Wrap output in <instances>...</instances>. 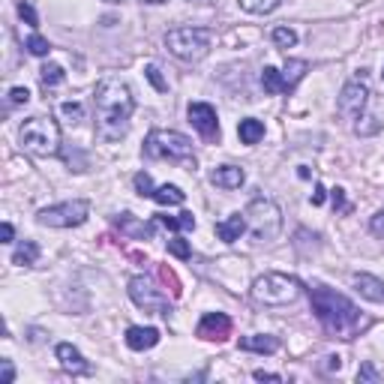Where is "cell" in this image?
Here are the masks:
<instances>
[{
	"mask_svg": "<svg viewBox=\"0 0 384 384\" xmlns=\"http://www.w3.org/2000/svg\"><path fill=\"white\" fill-rule=\"evenodd\" d=\"M94 106H96V132L102 142H120V138L130 132V120H132V111H135V99L130 94L120 79H102L96 84V96H94Z\"/></svg>",
	"mask_w": 384,
	"mask_h": 384,
	"instance_id": "1",
	"label": "cell"
},
{
	"mask_svg": "<svg viewBox=\"0 0 384 384\" xmlns=\"http://www.w3.org/2000/svg\"><path fill=\"white\" fill-rule=\"evenodd\" d=\"M310 303H312L315 318L322 322V327L327 330L330 337H337V339H354L357 330L363 327L361 310H357V306L345 298V294H339L334 288L312 286L310 288Z\"/></svg>",
	"mask_w": 384,
	"mask_h": 384,
	"instance_id": "2",
	"label": "cell"
},
{
	"mask_svg": "<svg viewBox=\"0 0 384 384\" xmlns=\"http://www.w3.org/2000/svg\"><path fill=\"white\" fill-rule=\"evenodd\" d=\"M145 157L147 159H169L183 169H196V153H192V142L186 135L174 130H153L145 138Z\"/></svg>",
	"mask_w": 384,
	"mask_h": 384,
	"instance_id": "3",
	"label": "cell"
},
{
	"mask_svg": "<svg viewBox=\"0 0 384 384\" xmlns=\"http://www.w3.org/2000/svg\"><path fill=\"white\" fill-rule=\"evenodd\" d=\"M18 142L28 153H33V157H57L60 153V126L55 118L36 114V118H28L21 123Z\"/></svg>",
	"mask_w": 384,
	"mask_h": 384,
	"instance_id": "4",
	"label": "cell"
},
{
	"mask_svg": "<svg viewBox=\"0 0 384 384\" xmlns=\"http://www.w3.org/2000/svg\"><path fill=\"white\" fill-rule=\"evenodd\" d=\"M243 213H247V232H249L255 247H261V243L267 247V243H273L279 237V228H283V213H279L276 201L259 196V198L249 201V208Z\"/></svg>",
	"mask_w": 384,
	"mask_h": 384,
	"instance_id": "5",
	"label": "cell"
},
{
	"mask_svg": "<svg viewBox=\"0 0 384 384\" xmlns=\"http://www.w3.org/2000/svg\"><path fill=\"white\" fill-rule=\"evenodd\" d=\"M303 294L300 279L288 273H261L252 283V298L264 306H288Z\"/></svg>",
	"mask_w": 384,
	"mask_h": 384,
	"instance_id": "6",
	"label": "cell"
},
{
	"mask_svg": "<svg viewBox=\"0 0 384 384\" xmlns=\"http://www.w3.org/2000/svg\"><path fill=\"white\" fill-rule=\"evenodd\" d=\"M210 40L213 36L208 28H174L165 33V45H169L171 55L183 63H198L208 57Z\"/></svg>",
	"mask_w": 384,
	"mask_h": 384,
	"instance_id": "7",
	"label": "cell"
},
{
	"mask_svg": "<svg viewBox=\"0 0 384 384\" xmlns=\"http://www.w3.org/2000/svg\"><path fill=\"white\" fill-rule=\"evenodd\" d=\"M91 216V201L75 198V201H63V204H51V208H43L36 213V222L45 228H75L87 222Z\"/></svg>",
	"mask_w": 384,
	"mask_h": 384,
	"instance_id": "8",
	"label": "cell"
},
{
	"mask_svg": "<svg viewBox=\"0 0 384 384\" xmlns=\"http://www.w3.org/2000/svg\"><path fill=\"white\" fill-rule=\"evenodd\" d=\"M130 298L138 310L145 312H159V315H169L171 306H169V298L150 283L147 276H132L130 279Z\"/></svg>",
	"mask_w": 384,
	"mask_h": 384,
	"instance_id": "9",
	"label": "cell"
},
{
	"mask_svg": "<svg viewBox=\"0 0 384 384\" xmlns=\"http://www.w3.org/2000/svg\"><path fill=\"white\" fill-rule=\"evenodd\" d=\"M366 99H369V87L363 81V75H357L349 84L339 91V99H337V111L342 114L345 120H357L366 108Z\"/></svg>",
	"mask_w": 384,
	"mask_h": 384,
	"instance_id": "10",
	"label": "cell"
},
{
	"mask_svg": "<svg viewBox=\"0 0 384 384\" xmlns=\"http://www.w3.org/2000/svg\"><path fill=\"white\" fill-rule=\"evenodd\" d=\"M186 114L204 142H220V118H216V108L210 102H189Z\"/></svg>",
	"mask_w": 384,
	"mask_h": 384,
	"instance_id": "11",
	"label": "cell"
},
{
	"mask_svg": "<svg viewBox=\"0 0 384 384\" xmlns=\"http://www.w3.org/2000/svg\"><path fill=\"white\" fill-rule=\"evenodd\" d=\"M232 337V318L225 312H208L198 322V339H208V342H225Z\"/></svg>",
	"mask_w": 384,
	"mask_h": 384,
	"instance_id": "12",
	"label": "cell"
},
{
	"mask_svg": "<svg viewBox=\"0 0 384 384\" xmlns=\"http://www.w3.org/2000/svg\"><path fill=\"white\" fill-rule=\"evenodd\" d=\"M55 351H57V361H60V366H63V373H69V375H87V373H91V363L84 361L81 351L75 349V345L60 342Z\"/></svg>",
	"mask_w": 384,
	"mask_h": 384,
	"instance_id": "13",
	"label": "cell"
},
{
	"mask_svg": "<svg viewBox=\"0 0 384 384\" xmlns=\"http://www.w3.org/2000/svg\"><path fill=\"white\" fill-rule=\"evenodd\" d=\"M243 232H247V213H232L222 222H216V237L222 243H237Z\"/></svg>",
	"mask_w": 384,
	"mask_h": 384,
	"instance_id": "14",
	"label": "cell"
},
{
	"mask_svg": "<svg viewBox=\"0 0 384 384\" xmlns=\"http://www.w3.org/2000/svg\"><path fill=\"white\" fill-rule=\"evenodd\" d=\"M210 181L220 189H240L243 181H247V174H243L240 165H220V169H213Z\"/></svg>",
	"mask_w": 384,
	"mask_h": 384,
	"instance_id": "15",
	"label": "cell"
},
{
	"mask_svg": "<svg viewBox=\"0 0 384 384\" xmlns=\"http://www.w3.org/2000/svg\"><path fill=\"white\" fill-rule=\"evenodd\" d=\"M159 342V330L157 327H130L126 330V345L132 351H147Z\"/></svg>",
	"mask_w": 384,
	"mask_h": 384,
	"instance_id": "16",
	"label": "cell"
},
{
	"mask_svg": "<svg viewBox=\"0 0 384 384\" xmlns=\"http://www.w3.org/2000/svg\"><path fill=\"white\" fill-rule=\"evenodd\" d=\"M118 228H120V235L132 237V240H150L153 237V225L138 222L132 213H120L118 216Z\"/></svg>",
	"mask_w": 384,
	"mask_h": 384,
	"instance_id": "17",
	"label": "cell"
},
{
	"mask_svg": "<svg viewBox=\"0 0 384 384\" xmlns=\"http://www.w3.org/2000/svg\"><path fill=\"white\" fill-rule=\"evenodd\" d=\"M354 288L361 291V298L373 300V303H384V283H381L378 276L357 273V276H354Z\"/></svg>",
	"mask_w": 384,
	"mask_h": 384,
	"instance_id": "18",
	"label": "cell"
},
{
	"mask_svg": "<svg viewBox=\"0 0 384 384\" xmlns=\"http://www.w3.org/2000/svg\"><path fill=\"white\" fill-rule=\"evenodd\" d=\"M237 345H240L243 351H255V354H273V351H279V339L276 337H267V334L243 337Z\"/></svg>",
	"mask_w": 384,
	"mask_h": 384,
	"instance_id": "19",
	"label": "cell"
},
{
	"mask_svg": "<svg viewBox=\"0 0 384 384\" xmlns=\"http://www.w3.org/2000/svg\"><path fill=\"white\" fill-rule=\"evenodd\" d=\"M237 135H240V142H243V145H259L261 138H264V123H261V120H255V118L240 120Z\"/></svg>",
	"mask_w": 384,
	"mask_h": 384,
	"instance_id": "20",
	"label": "cell"
},
{
	"mask_svg": "<svg viewBox=\"0 0 384 384\" xmlns=\"http://www.w3.org/2000/svg\"><path fill=\"white\" fill-rule=\"evenodd\" d=\"M36 259H40V247H36V240H21L18 249L12 252V264H18V267H33Z\"/></svg>",
	"mask_w": 384,
	"mask_h": 384,
	"instance_id": "21",
	"label": "cell"
},
{
	"mask_svg": "<svg viewBox=\"0 0 384 384\" xmlns=\"http://www.w3.org/2000/svg\"><path fill=\"white\" fill-rule=\"evenodd\" d=\"M261 84H264V91L267 94H288V84H286V75L273 69V67H264L261 72Z\"/></svg>",
	"mask_w": 384,
	"mask_h": 384,
	"instance_id": "22",
	"label": "cell"
},
{
	"mask_svg": "<svg viewBox=\"0 0 384 384\" xmlns=\"http://www.w3.org/2000/svg\"><path fill=\"white\" fill-rule=\"evenodd\" d=\"M153 201H157V204H183L186 201V192L181 186H174V183H165V186H157V192H153Z\"/></svg>",
	"mask_w": 384,
	"mask_h": 384,
	"instance_id": "23",
	"label": "cell"
},
{
	"mask_svg": "<svg viewBox=\"0 0 384 384\" xmlns=\"http://www.w3.org/2000/svg\"><path fill=\"white\" fill-rule=\"evenodd\" d=\"M157 222L162 228H169V232H189V228H196V216L192 213H181V216H157Z\"/></svg>",
	"mask_w": 384,
	"mask_h": 384,
	"instance_id": "24",
	"label": "cell"
},
{
	"mask_svg": "<svg viewBox=\"0 0 384 384\" xmlns=\"http://www.w3.org/2000/svg\"><path fill=\"white\" fill-rule=\"evenodd\" d=\"M306 69H310V63H306V60H288L286 63V84H288V94L294 91V87H298V81L303 79V75H306Z\"/></svg>",
	"mask_w": 384,
	"mask_h": 384,
	"instance_id": "25",
	"label": "cell"
},
{
	"mask_svg": "<svg viewBox=\"0 0 384 384\" xmlns=\"http://www.w3.org/2000/svg\"><path fill=\"white\" fill-rule=\"evenodd\" d=\"M63 79H67V72H63V69L57 67V63H45V67L40 69V81H43L45 91H51V87L63 84Z\"/></svg>",
	"mask_w": 384,
	"mask_h": 384,
	"instance_id": "26",
	"label": "cell"
},
{
	"mask_svg": "<svg viewBox=\"0 0 384 384\" xmlns=\"http://www.w3.org/2000/svg\"><path fill=\"white\" fill-rule=\"evenodd\" d=\"M283 0H240V6L252 12V16H267V12H273Z\"/></svg>",
	"mask_w": 384,
	"mask_h": 384,
	"instance_id": "27",
	"label": "cell"
},
{
	"mask_svg": "<svg viewBox=\"0 0 384 384\" xmlns=\"http://www.w3.org/2000/svg\"><path fill=\"white\" fill-rule=\"evenodd\" d=\"M273 43L279 45V48H294L298 45V33H294L291 28H273Z\"/></svg>",
	"mask_w": 384,
	"mask_h": 384,
	"instance_id": "28",
	"label": "cell"
},
{
	"mask_svg": "<svg viewBox=\"0 0 384 384\" xmlns=\"http://www.w3.org/2000/svg\"><path fill=\"white\" fill-rule=\"evenodd\" d=\"M381 130V123L375 120V118H366V114H361V118H357V123H354V132L357 135H375Z\"/></svg>",
	"mask_w": 384,
	"mask_h": 384,
	"instance_id": "29",
	"label": "cell"
},
{
	"mask_svg": "<svg viewBox=\"0 0 384 384\" xmlns=\"http://www.w3.org/2000/svg\"><path fill=\"white\" fill-rule=\"evenodd\" d=\"M28 51H30V55H33V57H45V55H48V51H51V45H48V40H45V36H40V33H33V36H30V40H28Z\"/></svg>",
	"mask_w": 384,
	"mask_h": 384,
	"instance_id": "30",
	"label": "cell"
},
{
	"mask_svg": "<svg viewBox=\"0 0 384 384\" xmlns=\"http://www.w3.org/2000/svg\"><path fill=\"white\" fill-rule=\"evenodd\" d=\"M145 75H147V81H150L153 87H157L159 94L169 91V84H165V79H162V72H159L157 63H147V67H145Z\"/></svg>",
	"mask_w": 384,
	"mask_h": 384,
	"instance_id": "31",
	"label": "cell"
},
{
	"mask_svg": "<svg viewBox=\"0 0 384 384\" xmlns=\"http://www.w3.org/2000/svg\"><path fill=\"white\" fill-rule=\"evenodd\" d=\"M60 114H63V118H67L72 126L84 120V111H81L79 102H63V106H60Z\"/></svg>",
	"mask_w": 384,
	"mask_h": 384,
	"instance_id": "32",
	"label": "cell"
},
{
	"mask_svg": "<svg viewBox=\"0 0 384 384\" xmlns=\"http://www.w3.org/2000/svg\"><path fill=\"white\" fill-rule=\"evenodd\" d=\"M169 252H171V255H177V259H183V261H186L189 255H192L189 243H186L183 237H171V240H169Z\"/></svg>",
	"mask_w": 384,
	"mask_h": 384,
	"instance_id": "33",
	"label": "cell"
},
{
	"mask_svg": "<svg viewBox=\"0 0 384 384\" xmlns=\"http://www.w3.org/2000/svg\"><path fill=\"white\" fill-rule=\"evenodd\" d=\"M159 276H162V283L165 286H171V294H174V298H181V279H177L174 276V271H169V267H159Z\"/></svg>",
	"mask_w": 384,
	"mask_h": 384,
	"instance_id": "34",
	"label": "cell"
},
{
	"mask_svg": "<svg viewBox=\"0 0 384 384\" xmlns=\"http://www.w3.org/2000/svg\"><path fill=\"white\" fill-rule=\"evenodd\" d=\"M135 189H138V196H150L153 198V181H150V174H145V171H138L135 174Z\"/></svg>",
	"mask_w": 384,
	"mask_h": 384,
	"instance_id": "35",
	"label": "cell"
},
{
	"mask_svg": "<svg viewBox=\"0 0 384 384\" xmlns=\"http://www.w3.org/2000/svg\"><path fill=\"white\" fill-rule=\"evenodd\" d=\"M28 99H30L28 87H12V91H9V102H12V106H28Z\"/></svg>",
	"mask_w": 384,
	"mask_h": 384,
	"instance_id": "36",
	"label": "cell"
},
{
	"mask_svg": "<svg viewBox=\"0 0 384 384\" xmlns=\"http://www.w3.org/2000/svg\"><path fill=\"white\" fill-rule=\"evenodd\" d=\"M16 381V369H12V361H0V384H12Z\"/></svg>",
	"mask_w": 384,
	"mask_h": 384,
	"instance_id": "37",
	"label": "cell"
},
{
	"mask_svg": "<svg viewBox=\"0 0 384 384\" xmlns=\"http://www.w3.org/2000/svg\"><path fill=\"white\" fill-rule=\"evenodd\" d=\"M18 16L24 18L30 24V28H36V24H40V18H36V12H33V6L30 4H18Z\"/></svg>",
	"mask_w": 384,
	"mask_h": 384,
	"instance_id": "38",
	"label": "cell"
},
{
	"mask_svg": "<svg viewBox=\"0 0 384 384\" xmlns=\"http://www.w3.org/2000/svg\"><path fill=\"white\" fill-rule=\"evenodd\" d=\"M369 228H373V235H375V237H384V208L373 216V222H369Z\"/></svg>",
	"mask_w": 384,
	"mask_h": 384,
	"instance_id": "39",
	"label": "cell"
},
{
	"mask_svg": "<svg viewBox=\"0 0 384 384\" xmlns=\"http://www.w3.org/2000/svg\"><path fill=\"white\" fill-rule=\"evenodd\" d=\"M357 381H378V373L373 369V363H363L361 373H357Z\"/></svg>",
	"mask_w": 384,
	"mask_h": 384,
	"instance_id": "40",
	"label": "cell"
},
{
	"mask_svg": "<svg viewBox=\"0 0 384 384\" xmlns=\"http://www.w3.org/2000/svg\"><path fill=\"white\" fill-rule=\"evenodd\" d=\"M252 378H255V381H283V378L273 375V373H264V369H255Z\"/></svg>",
	"mask_w": 384,
	"mask_h": 384,
	"instance_id": "41",
	"label": "cell"
},
{
	"mask_svg": "<svg viewBox=\"0 0 384 384\" xmlns=\"http://www.w3.org/2000/svg\"><path fill=\"white\" fill-rule=\"evenodd\" d=\"M0 237H4V243H12V237H16V228H12L9 222L0 225Z\"/></svg>",
	"mask_w": 384,
	"mask_h": 384,
	"instance_id": "42",
	"label": "cell"
},
{
	"mask_svg": "<svg viewBox=\"0 0 384 384\" xmlns=\"http://www.w3.org/2000/svg\"><path fill=\"white\" fill-rule=\"evenodd\" d=\"M312 204H324V186L322 183H318L315 192H312Z\"/></svg>",
	"mask_w": 384,
	"mask_h": 384,
	"instance_id": "43",
	"label": "cell"
},
{
	"mask_svg": "<svg viewBox=\"0 0 384 384\" xmlns=\"http://www.w3.org/2000/svg\"><path fill=\"white\" fill-rule=\"evenodd\" d=\"M334 204H337V208H345V196H342V189H339V186L334 189Z\"/></svg>",
	"mask_w": 384,
	"mask_h": 384,
	"instance_id": "44",
	"label": "cell"
},
{
	"mask_svg": "<svg viewBox=\"0 0 384 384\" xmlns=\"http://www.w3.org/2000/svg\"><path fill=\"white\" fill-rule=\"evenodd\" d=\"M324 361H327V369H339V366H342L339 357H324Z\"/></svg>",
	"mask_w": 384,
	"mask_h": 384,
	"instance_id": "45",
	"label": "cell"
},
{
	"mask_svg": "<svg viewBox=\"0 0 384 384\" xmlns=\"http://www.w3.org/2000/svg\"><path fill=\"white\" fill-rule=\"evenodd\" d=\"M145 4H153V6H159V4H165V0H145Z\"/></svg>",
	"mask_w": 384,
	"mask_h": 384,
	"instance_id": "46",
	"label": "cell"
},
{
	"mask_svg": "<svg viewBox=\"0 0 384 384\" xmlns=\"http://www.w3.org/2000/svg\"><path fill=\"white\" fill-rule=\"evenodd\" d=\"M108 4H120V0H108Z\"/></svg>",
	"mask_w": 384,
	"mask_h": 384,
	"instance_id": "47",
	"label": "cell"
},
{
	"mask_svg": "<svg viewBox=\"0 0 384 384\" xmlns=\"http://www.w3.org/2000/svg\"><path fill=\"white\" fill-rule=\"evenodd\" d=\"M381 79H384V72H381Z\"/></svg>",
	"mask_w": 384,
	"mask_h": 384,
	"instance_id": "48",
	"label": "cell"
}]
</instances>
